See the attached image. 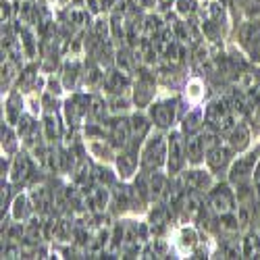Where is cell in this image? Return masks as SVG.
I'll list each match as a JSON object with an SVG mask.
<instances>
[{"label":"cell","instance_id":"obj_1","mask_svg":"<svg viewBox=\"0 0 260 260\" xmlns=\"http://www.w3.org/2000/svg\"><path fill=\"white\" fill-rule=\"evenodd\" d=\"M167 150H169V136H165L160 129L152 132L142 144L140 160L148 173H154L160 167H167Z\"/></svg>","mask_w":260,"mask_h":260},{"label":"cell","instance_id":"obj_2","mask_svg":"<svg viewBox=\"0 0 260 260\" xmlns=\"http://www.w3.org/2000/svg\"><path fill=\"white\" fill-rule=\"evenodd\" d=\"M258 158H260V144L254 146V148L244 150V154L237 156V158L231 162V167H229V171H227V181H229L233 187L254 183V169H256Z\"/></svg>","mask_w":260,"mask_h":260},{"label":"cell","instance_id":"obj_3","mask_svg":"<svg viewBox=\"0 0 260 260\" xmlns=\"http://www.w3.org/2000/svg\"><path fill=\"white\" fill-rule=\"evenodd\" d=\"M204 119H206V129H212L216 134H227L229 127L237 121L233 108L229 106V102L225 98L212 100L204 111Z\"/></svg>","mask_w":260,"mask_h":260},{"label":"cell","instance_id":"obj_4","mask_svg":"<svg viewBox=\"0 0 260 260\" xmlns=\"http://www.w3.org/2000/svg\"><path fill=\"white\" fill-rule=\"evenodd\" d=\"M208 206L216 216H225L237 210V191L233 185L227 183H214L208 189Z\"/></svg>","mask_w":260,"mask_h":260},{"label":"cell","instance_id":"obj_5","mask_svg":"<svg viewBox=\"0 0 260 260\" xmlns=\"http://www.w3.org/2000/svg\"><path fill=\"white\" fill-rule=\"evenodd\" d=\"M187 165V138L181 134V129L169 134V150H167V171L171 177L179 175Z\"/></svg>","mask_w":260,"mask_h":260},{"label":"cell","instance_id":"obj_6","mask_svg":"<svg viewBox=\"0 0 260 260\" xmlns=\"http://www.w3.org/2000/svg\"><path fill=\"white\" fill-rule=\"evenodd\" d=\"M233 154L235 150L225 142H219L214 144L212 148L206 150V156H204V162L208 167V171L212 173V175H221V173H227L231 162H233Z\"/></svg>","mask_w":260,"mask_h":260},{"label":"cell","instance_id":"obj_7","mask_svg":"<svg viewBox=\"0 0 260 260\" xmlns=\"http://www.w3.org/2000/svg\"><path fill=\"white\" fill-rule=\"evenodd\" d=\"M175 115H177V100H158L150 106V119H152L154 127L165 132V129H171L173 123H175Z\"/></svg>","mask_w":260,"mask_h":260},{"label":"cell","instance_id":"obj_8","mask_svg":"<svg viewBox=\"0 0 260 260\" xmlns=\"http://www.w3.org/2000/svg\"><path fill=\"white\" fill-rule=\"evenodd\" d=\"M140 148L138 146H125L121 148V152L117 154V171H119V177L123 181L132 179L138 171V165H140Z\"/></svg>","mask_w":260,"mask_h":260},{"label":"cell","instance_id":"obj_9","mask_svg":"<svg viewBox=\"0 0 260 260\" xmlns=\"http://www.w3.org/2000/svg\"><path fill=\"white\" fill-rule=\"evenodd\" d=\"M227 144L235 150V152H244L250 148V140H252V125L250 121H235L229 132L225 134Z\"/></svg>","mask_w":260,"mask_h":260},{"label":"cell","instance_id":"obj_10","mask_svg":"<svg viewBox=\"0 0 260 260\" xmlns=\"http://www.w3.org/2000/svg\"><path fill=\"white\" fill-rule=\"evenodd\" d=\"M185 185L193 191H206L214 185V179H212V173L210 171H200V169H191L185 173Z\"/></svg>","mask_w":260,"mask_h":260},{"label":"cell","instance_id":"obj_11","mask_svg":"<svg viewBox=\"0 0 260 260\" xmlns=\"http://www.w3.org/2000/svg\"><path fill=\"white\" fill-rule=\"evenodd\" d=\"M206 127V119H204V111L202 108H196V111H189L185 117H183V123H181V134L185 138H191V136H198L204 132Z\"/></svg>","mask_w":260,"mask_h":260},{"label":"cell","instance_id":"obj_12","mask_svg":"<svg viewBox=\"0 0 260 260\" xmlns=\"http://www.w3.org/2000/svg\"><path fill=\"white\" fill-rule=\"evenodd\" d=\"M9 173H11V183H23L29 175H31V160L27 158V154H15L13 156V160H11V169H9Z\"/></svg>","mask_w":260,"mask_h":260},{"label":"cell","instance_id":"obj_13","mask_svg":"<svg viewBox=\"0 0 260 260\" xmlns=\"http://www.w3.org/2000/svg\"><path fill=\"white\" fill-rule=\"evenodd\" d=\"M240 36H242V40H244V46H246V50L250 52V56L260 62V25L248 23V25L242 27Z\"/></svg>","mask_w":260,"mask_h":260},{"label":"cell","instance_id":"obj_14","mask_svg":"<svg viewBox=\"0 0 260 260\" xmlns=\"http://www.w3.org/2000/svg\"><path fill=\"white\" fill-rule=\"evenodd\" d=\"M113 146L117 148H125L129 142H132V123L125 121V119H117L111 125V136H108Z\"/></svg>","mask_w":260,"mask_h":260},{"label":"cell","instance_id":"obj_15","mask_svg":"<svg viewBox=\"0 0 260 260\" xmlns=\"http://www.w3.org/2000/svg\"><path fill=\"white\" fill-rule=\"evenodd\" d=\"M204 156H206V144L202 134L187 138V165L200 167L204 162Z\"/></svg>","mask_w":260,"mask_h":260},{"label":"cell","instance_id":"obj_16","mask_svg":"<svg viewBox=\"0 0 260 260\" xmlns=\"http://www.w3.org/2000/svg\"><path fill=\"white\" fill-rule=\"evenodd\" d=\"M175 246L181 254H191L198 246V233L193 231L191 227H183L179 233H177V240H175Z\"/></svg>","mask_w":260,"mask_h":260},{"label":"cell","instance_id":"obj_17","mask_svg":"<svg viewBox=\"0 0 260 260\" xmlns=\"http://www.w3.org/2000/svg\"><path fill=\"white\" fill-rule=\"evenodd\" d=\"M21 111H23V100H21L17 94H11L7 100V108H5V117L9 125H15L21 121Z\"/></svg>","mask_w":260,"mask_h":260},{"label":"cell","instance_id":"obj_18","mask_svg":"<svg viewBox=\"0 0 260 260\" xmlns=\"http://www.w3.org/2000/svg\"><path fill=\"white\" fill-rule=\"evenodd\" d=\"M248 121L254 132H260V88L252 92L250 96V106H248Z\"/></svg>","mask_w":260,"mask_h":260},{"label":"cell","instance_id":"obj_19","mask_svg":"<svg viewBox=\"0 0 260 260\" xmlns=\"http://www.w3.org/2000/svg\"><path fill=\"white\" fill-rule=\"evenodd\" d=\"M136 92H140V98H136V102L140 106H146L150 100H152V96H154V85L150 83V81H146V79H142L136 85Z\"/></svg>","mask_w":260,"mask_h":260},{"label":"cell","instance_id":"obj_20","mask_svg":"<svg viewBox=\"0 0 260 260\" xmlns=\"http://www.w3.org/2000/svg\"><path fill=\"white\" fill-rule=\"evenodd\" d=\"M29 206V200H27V196H17L15 198V204H13V216L19 221H23V219H27L29 216V212H31V208H27Z\"/></svg>","mask_w":260,"mask_h":260},{"label":"cell","instance_id":"obj_21","mask_svg":"<svg viewBox=\"0 0 260 260\" xmlns=\"http://www.w3.org/2000/svg\"><path fill=\"white\" fill-rule=\"evenodd\" d=\"M3 148L7 150V154H13L17 150V138L11 132V125H3Z\"/></svg>","mask_w":260,"mask_h":260},{"label":"cell","instance_id":"obj_22","mask_svg":"<svg viewBox=\"0 0 260 260\" xmlns=\"http://www.w3.org/2000/svg\"><path fill=\"white\" fill-rule=\"evenodd\" d=\"M187 88H189V92H187V98L191 100V102H198L200 100V88H202V83L198 81V79H193V81H189V85H187Z\"/></svg>","mask_w":260,"mask_h":260},{"label":"cell","instance_id":"obj_23","mask_svg":"<svg viewBox=\"0 0 260 260\" xmlns=\"http://www.w3.org/2000/svg\"><path fill=\"white\" fill-rule=\"evenodd\" d=\"M254 183H260V158H258L256 169H254Z\"/></svg>","mask_w":260,"mask_h":260}]
</instances>
